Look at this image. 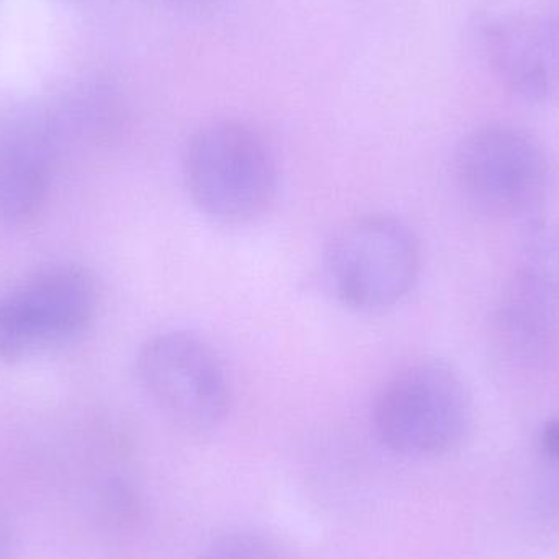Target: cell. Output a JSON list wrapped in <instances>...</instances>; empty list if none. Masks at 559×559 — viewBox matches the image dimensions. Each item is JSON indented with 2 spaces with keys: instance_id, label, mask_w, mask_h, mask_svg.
<instances>
[{
  "instance_id": "6da1fadb",
  "label": "cell",
  "mask_w": 559,
  "mask_h": 559,
  "mask_svg": "<svg viewBox=\"0 0 559 559\" xmlns=\"http://www.w3.org/2000/svg\"><path fill=\"white\" fill-rule=\"evenodd\" d=\"M193 205L222 225H248L269 212L278 190L277 160L249 124L218 120L195 131L183 151Z\"/></svg>"
},
{
  "instance_id": "7a4b0ae2",
  "label": "cell",
  "mask_w": 559,
  "mask_h": 559,
  "mask_svg": "<svg viewBox=\"0 0 559 559\" xmlns=\"http://www.w3.org/2000/svg\"><path fill=\"white\" fill-rule=\"evenodd\" d=\"M472 396L463 378L442 361L396 371L374 397L371 420L380 442L397 455H445L466 439Z\"/></svg>"
},
{
  "instance_id": "3957f363",
  "label": "cell",
  "mask_w": 559,
  "mask_h": 559,
  "mask_svg": "<svg viewBox=\"0 0 559 559\" xmlns=\"http://www.w3.org/2000/svg\"><path fill=\"white\" fill-rule=\"evenodd\" d=\"M453 177L475 209L498 218L531 222L548 199L554 167L544 144L531 131L492 123L460 141Z\"/></svg>"
},
{
  "instance_id": "277c9868",
  "label": "cell",
  "mask_w": 559,
  "mask_h": 559,
  "mask_svg": "<svg viewBox=\"0 0 559 559\" xmlns=\"http://www.w3.org/2000/svg\"><path fill=\"white\" fill-rule=\"evenodd\" d=\"M324 271L342 305L360 312L384 311L413 292L420 271L419 241L400 218L360 216L332 236Z\"/></svg>"
},
{
  "instance_id": "5b68a950",
  "label": "cell",
  "mask_w": 559,
  "mask_h": 559,
  "mask_svg": "<svg viewBox=\"0 0 559 559\" xmlns=\"http://www.w3.org/2000/svg\"><path fill=\"white\" fill-rule=\"evenodd\" d=\"M136 378L156 409L177 429L206 433L231 409V383L209 342L186 331L153 335L136 355Z\"/></svg>"
},
{
  "instance_id": "8992f818",
  "label": "cell",
  "mask_w": 559,
  "mask_h": 559,
  "mask_svg": "<svg viewBox=\"0 0 559 559\" xmlns=\"http://www.w3.org/2000/svg\"><path fill=\"white\" fill-rule=\"evenodd\" d=\"M94 280L78 267L38 272L0 295V360H28L79 341L94 322Z\"/></svg>"
},
{
  "instance_id": "52a82bcc",
  "label": "cell",
  "mask_w": 559,
  "mask_h": 559,
  "mask_svg": "<svg viewBox=\"0 0 559 559\" xmlns=\"http://www.w3.org/2000/svg\"><path fill=\"white\" fill-rule=\"evenodd\" d=\"M489 68L506 88L538 105L559 102V19L538 13L489 16L479 26Z\"/></svg>"
},
{
  "instance_id": "ba28073f",
  "label": "cell",
  "mask_w": 559,
  "mask_h": 559,
  "mask_svg": "<svg viewBox=\"0 0 559 559\" xmlns=\"http://www.w3.org/2000/svg\"><path fill=\"white\" fill-rule=\"evenodd\" d=\"M51 151L45 138L13 131L0 140V223L19 226L41 212L49 190Z\"/></svg>"
},
{
  "instance_id": "9c48e42d",
  "label": "cell",
  "mask_w": 559,
  "mask_h": 559,
  "mask_svg": "<svg viewBox=\"0 0 559 559\" xmlns=\"http://www.w3.org/2000/svg\"><path fill=\"white\" fill-rule=\"evenodd\" d=\"M504 296L525 308L559 314L558 218L527 222Z\"/></svg>"
},
{
  "instance_id": "30bf717a",
  "label": "cell",
  "mask_w": 559,
  "mask_h": 559,
  "mask_svg": "<svg viewBox=\"0 0 559 559\" xmlns=\"http://www.w3.org/2000/svg\"><path fill=\"white\" fill-rule=\"evenodd\" d=\"M94 509L98 521L110 528H128L140 521L141 498L136 489L120 478H108L95 489Z\"/></svg>"
},
{
  "instance_id": "8fae6325",
  "label": "cell",
  "mask_w": 559,
  "mask_h": 559,
  "mask_svg": "<svg viewBox=\"0 0 559 559\" xmlns=\"http://www.w3.org/2000/svg\"><path fill=\"white\" fill-rule=\"evenodd\" d=\"M199 559H282L271 542L248 532H229L213 538Z\"/></svg>"
},
{
  "instance_id": "7c38bea8",
  "label": "cell",
  "mask_w": 559,
  "mask_h": 559,
  "mask_svg": "<svg viewBox=\"0 0 559 559\" xmlns=\"http://www.w3.org/2000/svg\"><path fill=\"white\" fill-rule=\"evenodd\" d=\"M540 453L548 468L559 476V417L547 420L542 427Z\"/></svg>"
},
{
  "instance_id": "4fadbf2b",
  "label": "cell",
  "mask_w": 559,
  "mask_h": 559,
  "mask_svg": "<svg viewBox=\"0 0 559 559\" xmlns=\"http://www.w3.org/2000/svg\"><path fill=\"white\" fill-rule=\"evenodd\" d=\"M0 559H12V540L2 519H0Z\"/></svg>"
},
{
  "instance_id": "5bb4252c",
  "label": "cell",
  "mask_w": 559,
  "mask_h": 559,
  "mask_svg": "<svg viewBox=\"0 0 559 559\" xmlns=\"http://www.w3.org/2000/svg\"><path fill=\"white\" fill-rule=\"evenodd\" d=\"M177 5H186V7H195L203 5L205 2H210V0H173Z\"/></svg>"
}]
</instances>
